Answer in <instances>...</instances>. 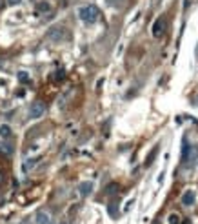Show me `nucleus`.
Wrapping results in <instances>:
<instances>
[{
    "mask_svg": "<svg viewBox=\"0 0 198 224\" xmlns=\"http://www.w3.org/2000/svg\"><path fill=\"white\" fill-rule=\"evenodd\" d=\"M2 149H4V153H6V155H9V153H11V149H13V148H11V146H9V144H2Z\"/></svg>",
    "mask_w": 198,
    "mask_h": 224,
    "instance_id": "16",
    "label": "nucleus"
},
{
    "mask_svg": "<svg viewBox=\"0 0 198 224\" xmlns=\"http://www.w3.org/2000/svg\"><path fill=\"white\" fill-rule=\"evenodd\" d=\"M7 4L9 6H16V4H20V0H7Z\"/></svg>",
    "mask_w": 198,
    "mask_h": 224,
    "instance_id": "17",
    "label": "nucleus"
},
{
    "mask_svg": "<svg viewBox=\"0 0 198 224\" xmlns=\"http://www.w3.org/2000/svg\"><path fill=\"white\" fill-rule=\"evenodd\" d=\"M18 80H20L22 84H27V82H29V75H27V71H18Z\"/></svg>",
    "mask_w": 198,
    "mask_h": 224,
    "instance_id": "11",
    "label": "nucleus"
},
{
    "mask_svg": "<svg viewBox=\"0 0 198 224\" xmlns=\"http://www.w3.org/2000/svg\"><path fill=\"white\" fill-rule=\"evenodd\" d=\"M156 153H158V146H156L155 149H153V151H151V155H149V157H147V159H145V166H149V164H151L153 161H155V157H156Z\"/></svg>",
    "mask_w": 198,
    "mask_h": 224,
    "instance_id": "12",
    "label": "nucleus"
},
{
    "mask_svg": "<svg viewBox=\"0 0 198 224\" xmlns=\"http://www.w3.org/2000/svg\"><path fill=\"white\" fill-rule=\"evenodd\" d=\"M115 210H116L115 204H109V215H111V217H116V211H115Z\"/></svg>",
    "mask_w": 198,
    "mask_h": 224,
    "instance_id": "15",
    "label": "nucleus"
},
{
    "mask_svg": "<svg viewBox=\"0 0 198 224\" xmlns=\"http://www.w3.org/2000/svg\"><path fill=\"white\" fill-rule=\"evenodd\" d=\"M47 38L51 42H62L65 38V29L60 28V26H53V28L47 29Z\"/></svg>",
    "mask_w": 198,
    "mask_h": 224,
    "instance_id": "2",
    "label": "nucleus"
},
{
    "mask_svg": "<svg viewBox=\"0 0 198 224\" xmlns=\"http://www.w3.org/2000/svg\"><path fill=\"white\" fill-rule=\"evenodd\" d=\"M167 220H169V224H178V222H180V217H178V215H174V213H171Z\"/></svg>",
    "mask_w": 198,
    "mask_h": 224,
    "instance_id": "13",
    "label": "nucleus"
},
{
    "mask_svg": "<svg viewBox=\"0 0 198 224\" xmlns=\"http://www.w3.org/2000/svg\"><path fill=\"white\" fill-rule=\"evenodd\" d=\"M164 28H165V18H164V16H158V18L155 20V24H153V28H151L153 37H160L162 31H164Z\"/></svg>",
    "mask_w": 198,
    "mask_h": 224,
    "instance_id": "4",
    "label": "nucleus"
},
{
    "mask_svg": "<svg viewBox=\"0 0 198 224\" xmlns=\"http://www.w3.org/2000/svg\"><path fill=\"white\" fill-rule=\"evenodd\" d=\"M193 151V148L189 146V140H187V137H184L182 139V161L184 162H187V159H189V153Z\"/></svg>",
    "mask_w": 198,
    "mask_h": 224,
    "instance_id": "6",
    "label": "nucleus"
},
{
    "mask_svg": "<svg viewBox=\"0 0 198 224\" xmlns=\"http://www.w3.org/2000/svg\"><path fill=\"white\" fill-rule=\"evenodd\" d=\"M184 224H191V220H184Z\"/></svg>",
    "mask_w": 198,
    "mask_h": 224,
    "instance_id": "19",
    "label": "nucleus"
},
{
    "mask_svg": "<svg viewBox=\"0 0 198 224\" xmlns=\"http://www.w3.org/2000/svg\"><path fill=\"white\" fill-rule=\"evenodd\" d=\"M0 137H2V139H9L11 137V128L9 126H0Z\"/></svg>",
    "mask_w": 198,
    "mask_h": 224,
    "instance_id": "9",
    "label": "nucleus"
},
{
    "mask_svg": "<svg viewBox=\"0 0 198 224\" xmlns=\"http://www.w3.org/2000/svg\"><path fill=\"white\" fill-rule=\"evenodd\" d=\"M91 191H93V182H91V181H84V182L78 184V193H80L82 197H87Z\"/></svg>",
    "mask_w": 198,
    "mask_h": 224,
    "instance_id": "5",
    "label": "nucleus"
},
{
    "mask_svg": "<svg viewBox=\"0 0 198 224\" xmlns=\"http://www.w3.org/2000/svg\"><path fill=\"white\" fill-rule=\"evenodd\" d=\"M36 224H51L49 213H46V211H38V213H36Z\"/></svg>",
    "mask_w": 198,
    "mask_h": 224,
    "instance_id": "8",
    "label": "nucleus"
},
{
    "mask_svg": "<svg viewBox=\"0 0 198 224\" xmlns=\"http://www.w3.org/2000/svg\"><path fill=\"white\" fill-rule=\"evenodd\" d=\"M189 7V0H184V9H187Z\"/></svg>",
    "mask_w": 198,
    "mask_h": 224,
    "instance_id": "18",
    "label": "nucleus"
},
{
    "mask_svg": "<svg viewBox=\"0 0 198 224\" xmlns=\"http://www.w3.org/2000/svg\"><path fill=\"white\" fill-rule=\"evenodd\" d=\"M194 199H196V197H194V191L187 190V191L182 195V204H184V206H193V204H194Z\"/></svg>",
    "mask_w": 198,
    "mask_h": 224,
    "instance_id": "7",
    "label": "nucleus"
},
{
    "mask_svg": "<svg viewBox=\"0 0 198 224\" xmlns=\"http://www.w3.org/2000/svg\"><path fill=\"white\" fill-rule=\"evenodd\" d=\"M78 16H80V20L84 24H95L98 20V16H100V9L96 6H93V4L84 6V7L78 9Z\"/></svg>",
    "mask_w": 198,
    "mask_h": 224,
    "instance_id": "1",
    "label": "nucleus"
},
{
    "mask_svg": "<svg viewBox=\"0 0 198 224\" xmlns=\"http://www.w3.org/2000/svg\"><path fill=\"white\" fill-rule=\"evenodd\" d=\"M38 11H49V4H47V2L38 4Z\"/></svg>",
    "mask_w": 198,
    "mask_h": 224,
    "instance_id": "14",
    "label": "nucleus"
},
{
    "mask_svg": "<svg viewBox=\"0 0 198 224\" xmlns=\"http://www.w3.org/2000/svg\"><path fill=\"white\" fill-rule=\"evenodd\" d=\"M44 111H46V104L44 102H35L33 108L29 109V117L31 119H40L44 115Z\"/></svg>",
    "mask_w": 198,
    "mask_h": 224,
    "instance_id": "3",
    "label": "nucleus"
},
{
    "mask_svg": "<svg viewBox=\"0 0 198 224\" xmlns=\"http://www.w3.org/2000/svg\"><path fill=\"white\" fill-rule=\"evenodd\" d=\"M118 190H120V186H118L116 182H111V184L105 186V193H107V195H113V193H116Z\"/></svg>",
    "mask_w": 198,
    "mask_h": 224,
    "instance_id": "10",
    "label": "nucleus"
}]
</instances>
